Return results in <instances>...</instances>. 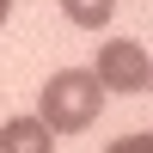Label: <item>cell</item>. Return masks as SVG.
Returning <instances> with one entry per match:
<instances>
[{"label":"cell","instance_id":"obj_1","mask_svg":"<svg viewBox=\"0 0 153 153\" xmlns=\"http://www.w3.org/2000/svg\"><path fill=\"white\" fill-rule=\"evenodd\" d=\"M98 104H104V80H98L92 68H61V74H49V86H43V123L55 135L92 129Z\"/></svg>","mask_w":153,"mask_h":153},{"label":"cell","instance_id":"obj_2","mask_svg":"<svg viewBox=\"0 0 153 153\" xmlns=\"http://www.w3.org/2000/svg\"><path fill=\"white\" fill-rule=\"evenodd\" d=\"M147 49L135 43V37H110L104 49H98V80H104V92H147Z\"/></svg>","mask_w":153,"mask_h":153},{"label":"cell","instance_id":"obj_3","mask_svg":"<svg viewBox=\"0 0 153 153\" xmlns=\"http://www.w3.org/2000/svg\"><path fill=\"white\" fill-rule=\"evenodd\" d=\"M0 153H55V129L43 117H12L0 129Z\"/></svg>","mask_w":153,"mask_h":153},{"label":"cell","instance_id":"obj_4","mask_svg":"<svg viewBox=\"0 0 153 153\" xmlns=\"http://www.w3.org/2000/svg\"><path fill=\"white\" fill-rule=\"evenodd\" d=\"M61 12H68L80 31H104V25L117 19V0H61Z\"/></svg>","mask_w":153,"mask_h":153},{"label":"cell","instance_id":"obj_5","mask_svg":"<svg viewBox=\"0 0 153 153\" xmlns=\"http://www.w3.org/2000/svg\"><path fill=\"white\" fill-rule=\"evenodd\" d=\"M141 147H153V129H147V135H129V141H117V153H141Z\"/></svg>","mask_w":153,"mask_h":153},{"label":"cell","instance_id":"obj_6","mask_svg":"<svg viewBox=\"0 0 153 153\" xmlns=\"http://www.w3.org/2000/svg\"><path fill=\"white\" fill-rule=\"evenodd\" d=\"M6 12H12V0H0V25H6Z\"/></svg>","mask_w":153,"mask_h":153},{"label":"cell","instance_id":"obj_7","mask_svg":"<svg viewBox=\"0 0 153 153\" xmlns=\"http://www.w3.org/2000/svg\"><path fill=\"white\" fill-rule=\"evenodd\" d=\"M147 92H153V68H147Z\"/></svg>","mask_w":153,"mask_h":153}]
</instances>
